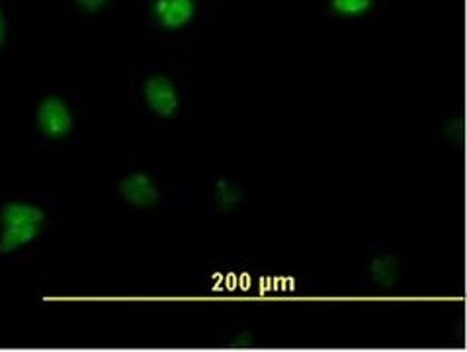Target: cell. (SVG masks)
Wrapping results in <instances>:
<instances>
[{
    "instance_id": "4",
    "label": "cell",
    "mask_w": 467,
    "mask_h": 352,
    "mask_svg": "<svg viewBox=\"0 0 467 352\" xmlns=\"http://www.w3.org/2000/svg\"><path fill=\"white\" fill-rule=\"evenodd\" d=\"M194 0H155V18L167 30H178L194 18Z\"/></svg>"
},
{
    "instance_id": "9",
    "label": "cell",
    "mask_w": 467,
    "mask_h": 352,
    "mask_svg": "<svg viewBox=\"0 0 467 352\" xmlns=\"http://www.w3.org/2000/svg\"><path fill=\"white\" fill-rule=\"evenodd\" d=\"M331 6L340 16H362L372 6V0H331Z\"/></svg>"
},
{
    "instance_id": "7",
    "label": "cell",
    "mask_w": 467,
    "mask_h": 352,
    "mask_svg": "<svg viewBox=\"0 0 467 352\" xmlns=\"http://www.w3.org/2000/svg\"><path fill=\"white\" fill-rule=\"evenodd\" d=\"M397 273H400V263L393 256H379L372 263V276L378 286L391 288L397 282Z\"/></svg>"
},
{
    "instance_id": "8",
    "label": "cell",
    "mask_w": 467,
    "mask_h": 352,
    "mask_svg": "<svg viewBox=\"0 0 467 352\" xmlns=\"http://www.w3.org/2000/svg\"><path fill=\"white\" fill-rule=\"evenodd\" d=\"M215 202H217L219 210H223V212H229L235 206H239V202H241L239 186L233 184V182H227V181H222L217 184Z\"/></svg>"
},
{
    "instance_id": "11",
    "label": "cell",
    "mask_w": 467,
    "mask_h": 352,
    "mask_svg": "<svg viewBox=\"0 0 467 352\" xmlns=\"http://www.w3.org/2000/svg\"><path fill=\"white\" fill-rule=\"evenodd\" d=\"M3 30H5V28H3V16H0V42H3V36H5Z\"/></svg>"
},
{
    "instance_id": "6",
    "label": "cell",
    "mask_w": 467,
    "mask_h": 352,
    "mask_svg": "<svg viewBox=\"0 0 467 352\" xmlns=\"http://www.w3.org/2000/svg\"><path fill=\"white\" fill-rule=\"evenodd\" d=\"M41 225H8L0 235V253H12L34 241Z\"/></svg>"
},
{
    "instance_id": "10",
    "label": "cell",
    "mask_w": 467,
    "mask_h": 352,
    "mask_svg": "<svg viewBox=\"0 0 467 352\" xmlns=\"http://www.w3.org/2000/svg\"><path fill=\"white\" fill-rule=\"evenodd\" d=\"M108 0H77V5L87 12H99Z\"/></svg>"
},
{
    "instance_id": "5",
    "label": "cell",
    "mask_w": 467,
    "mask_h": 352,
    "mask_svg": "<svg viewBox=\"0 0 467 352\" xmlns=\"http://www.w3.org/2000/svg\"><path fill=\"white\" fill-rule=\"evenodd\" d=\"M46 220V213L41 208L26 202H8L0 212V223L3 227L8 225H41Z\"/></svg>"
},
{
    "instance_id": "2",
    "label": "cell",
    "mask_w": 467,
    "mask_h": 352,
    "mask_svg": "<svg viewBox=\"0 0 467 352\" xmlns=\"http://www.w3.org/2000/svg\"><path fill=\"white\" fill-rule=\"evenodd\" d=\"M145 100L149 104L150 110L162 118H171L178 110V92L176 87L172 85V80L155 75L150 77L145 83Z\"/></svg>"
},
{
    "instance_id": "1",
    "label": "cell",
    "mask_w": 467,
    "mask_h": 352,
    "mask_svg": "<svg viewBox=\"0 0 467 352\" xmlns=\"http://www.w3.org/2000/svg\"><path fill=\"white\" fill-rule=\"evenodd\" d=\"M37 124L47 138L61 140L73 129V116L63 100L49 97L37 108Z\"/></svg>"
},
{
    "instance_id": "3",
    "label": "cell",
    "mask_w": 467,
    "mask_h": 352,
    "mask_svg": "<svg viewBox=\"0 0 467 352\" xmlns=\"http://www.w3.org/2000/svg\"><path fill=\"white\" fill-rule=\"evenodd\" d=\"M119 194L135 208H153L159 202V188L150 176L133 172L119 182Z\"/></svg>"
}]
</instances>
